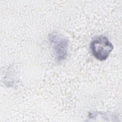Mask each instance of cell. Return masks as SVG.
<instances>
[{
  "instance_id": "obj_1",
  "label": "cell",
  "mask_w": 122,
  "mask_h": 122,
  "mask_svg": "<svg viewBox=\"0 0 122 122\" xmlns=\"http://www.w3.org/2000/svg\"><path fill=\"white\" fill-rule=\"evenodd\" d=\"M90 47L93 56L100 61L106 60L114 48L108 38L102 35L94 38Z\"/></svg>"
},
{
  "instance_id": "obj_2",
  "label": "cell",
  "mask_w": 122,
  "mask_h": 122,
  "mask_svg": "<svg viewBox=\"0 0 122 122\" xmlns=\"http://www.w3.org/2000/svg\"><path fill=\"white\" fill-rule=\"evenodd\" d=\"M49 40L53 45L56 60L58 61L65 60L68 54V40L57 32L50 33L49 35Z\"/></svg>"
}]
</instances>
